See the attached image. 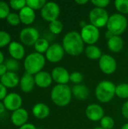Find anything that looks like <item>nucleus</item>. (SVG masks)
Instances as JSON below:
<instances>
[{
    "label": "nucleus",
    "instance_id": "1",
    "mask_svg": "<svg viewBox=\"0 0 128 129\" xmlns=\"http://www.w3.org/2000/svg\"><path fill=\"white\" fill-rule=\"evenodd\" d=\"M62 46L66 53L70 56L80 55L84 49V42L79 33L71 31L67 33L62 41Z\"/></svg>",
    "mask_w": 128,
    "mask_h": 129
},
{
    "label": "nucleus",
    "instance_id": "2",
    "mask_svg": "<svg viewBox=\"0 0 128 129\" xmlns=\"http://www.w3.org/2000/svg\"><path fill=\"white\" fill-rule=\"evenodd\" d=\"M72 97V88L67 85H56L51 91L52 102L58 107L67 106Z\"/></svg>",
    "mask_w": 128,
    "mask_h": 129
},
{
    "label": "nucleus",
    "instance_id": "3",
    "mask_svg": "<svg viewBox=\"0 0 128 129\" xmlns=\"http://www.w3.org/2000/svg\"><path fill=\"white\" fill-rule=\"evenodd\" d=\"M46 62L45 57L39 53L33 52L28 54L23 62V67L26 73L32 76L42 71Z\"/></svg>",
    "mask_w": 128,
    "mask_h": 129
},
{
    "label": "nucleus",
    "instance_id": "4",
    "mask_svg": "<svg viewBox=\"0 0 128 129\" xmlns=\"http://www.w3.org/2000/svg\"><path fill=\"white\" fill-rule=\"evenodd\" d=\"M115 85L108 80L100 82L95 88L96 98L101 103L110 102L115 96Z\"/></svg>",
    "mask_w": 128,
    "mask_h": 129
},
{
    "label": "nucleus",
    "instance_id": "5",
    "mask_svg": "<svg viewBox=\"0 0 128 129\" xmlns=\"http://www.w3.org/2000/svg\"><path fill=\"white\" fill-rule=\"evenodd\" d=\"M127 20L124 15L115 13L109 16L106 27L107 30L115 36H121L127 28Z\"/></svg>",
    "mask_w": 128,
    "mask_h": 129
},
{
    "label": "nucleus",
    "instance_id": "6",
    "mask_svg": "<svg viewBox=\"0 0 128 129\" xmlns=\"http://www.w3.org/2000/svg\"><path fill=\"white\" fill-rule=\"evenodd\" d=\"M88 18L90 20V23L99 29L106 26L109 15L106 9L94 8L91 10Z\"/></svg>",
    "mask_w": 128,
    "mask_h": 129
},
{
    "label": "nucleus",
    "instance_id": "7",
    "mask_svg": "<svg viewBox=\"0 0 128 129\" xmlns=\"http://www.w3.org/2000/svg\"><path fill=\"white\" fill-rule=\"evenodd\" d=\"M80 35L82 40L88 45H95L100 39V33L97 27L91 23H88L85 26L81 28Z\"/></svg>",
    "mask_w": 128,
    "mask_h": 129
},
{
    "label": "nucleus",
    "instance_id": "8",
    "mask_svg": "<svg viewBox=\"0 0 128 129\" xmlns=\"http://www.w3.org/2000/svg\"><path fill=\"white\" fill-rule=\"evenodd\" d=\"M60 14V8L59 5L54 2H47L44 7L41 9V17L51 23L54 20H58Z\"/></svg>",
    "mask_w": 128,
    "mask_h": 129
},
{
    "label": "nucleus",
    "instance_id": "9",
    "mask_svg": "<svg viewBox=\"0 0 128 129\" xmlns=\"http://www.w3.org/2000/svg\"><path fill=\"white\" fill-rule=\"evenodd\" d=\"M20 42L23 45L31 46L34 45L37 40L40 38L38 29L32 26H27L23 28L19 34Z\"/></svg>",
    "mask_w": 128,
    "mask_h": 129
},
{
    "label": "nucleus",
    "instance_id": "10",
    "mask_svg": "<svg viewBox=\"0 0 128 129\" xmlns=\"http://www.w3.org/2000/svg\"><path fill=\"white\" fill-rule=\"evenodd\" d=\"M65 51L62 45L54 43L50 45L49 48L45 53V58L51 63H56L62 60L64 57Z\"/></svg>",
    "mask_w": 128,
    "mask_h": 129
},
{
    "label": "nucleus",
    "instance_id": "11",
    "mask_svg": "<svg viewBox=\"0 0 128 129\" xmlns=\"http://www.w3.org/2000/svg\"><path fill=\"white\" fill-rule=\"evenodd\" d=\"M99 67L104 74L111 75L117 69V62L112 56L105 54L99 60Z\"/></svg>",
    "mask_w": 128,
    "mask_h": 129
},
{
    "label": "nucleus",
    "instance_id": "12",
    "mask_svg": "<svg viewBox=\"0 0 128 129\" xmlns=\"http://www.w3.org/2000/svg\"><path fill=\"white\" fill-rule=\"evenodd\" d=\"M3 104L6 110L14 112L21 108L23 104V99L19 94L15 92H11L7 94L5 98L3 100Z\"/></svg>",
    "mask_w": 128,
    "mask_h": 129
},
{
    "label": "nucleus",
    "instance_id": "13",
    "mask_svg": "<svg viewBox=\"0 0 128 129\" xmlns=\"http://www.w3.org/2000/svg\"><path fill=\"white\" fill-rule=\"evenodd\" d=\"M85 115L87 118L92 122L100 121L105 116L103 108L97 104H89L85 109Z\"/></svg>",
    "mask_w": 128,
    "mask_h": 129
},
{
    "label": "nucleus",
    "instance_id": "14",
    "mask_svg": "<svg viewBox=\"0 0 128 129\" xmlns=\"http://www.w3.org/2000/svg\"><path fill=\"white\" fill-rule=\"evenodd\" d=\"M51 77L57 85H67L69 82L70 73L63 67H56L51 71Z\"/></svg>",
    "mask_w": 128,
    "mask_h": 129
},
{
    "label": "nucleus",
    "instance_id": "15",
    "mask_svg": "<svg viewBox=\"0 0 128 129\" xmlns=\"http://www.w3.org/2000/svg\"><path fill=\"white\" fill-rule=\"evenodd\" d=\"M28 119H29V113L23 108H20L12 112L11 116V120L12 124L19 128L27 123Z\"/></svg>",
    "mask_w": 128,
    "mask_h": 129
},
{
    "label": "nucleus",
    "instance_id": "16",
    "mask_svg": "<svg viewBox=\"0 0 128 129\" xmlns=\"http://www.w3.org/2000/svg\"><path fill=\"white\" fill-rule=\"evenodd\" d=\"M8 53L11 58L20 60L24 57L26 51L22 43L14 41L11 42L8 45Z\"/></svg>",
    "mask_w": 128,
    "mask_h": 129
},
{
    "label": "nucleus",
    "instance_id": "17",
    "mask_svg": "<svg viewBox=\"0 0 128 129\" xmlns=\"http://www.w3.org/2000/svg\"><path fill=\"white\" fill-rule=\"evenodd\" d=\"M20 78L16 73L7 72L0 79V83H2L7 88H13L17 87L20 84Z\"/></svg>",
    "mask_w": 128,
    "mask_h": 129
},
{
    "label": "nucleus",
    "instance_id": "18",
    "mask_svg": "<svg viewBox=\"0 0 128 129\" xmlns=\"http://www.w3.org/2000/svg\"><path fill=\"white\" fill-rule=\"evenodd\" d=\"M35 85L41 88H48L53 82L51 75L47 71H41L34 76Z\"/></svg>",
    "mask_w": 128,
    "mask_h": 129
},
{
    "label": "nucleus",
    "instance_id": "19",
    "mask_svg": "<svg viewBox=\"0 0 128 129\" xmlns=\"http://www.w3.org/2000/svg\"><path fill=\"white\" fill-rule=\"evenodd\" d=\"M19 85L23 92L24 93L31 92L35 85L34 76L29 73H25L20 78Z\"/></svg>",
    "mask_w": 128,
    "mask_h": 129
},
{
    "label": "nucleus",
    "instance_id": "20",
    "mask_svg": "<svg viewBox=\"0 0 128 129\" xmlns=\"http://www.w3.org/2000/svg\"><path fill=\"white\" fill-rule=\"evenodd\" d=\"M18 14L20 19V22L24 25L28 26L32 24L35 19V11L28 6H26L23 9H21L19 11Z\"/></svg>",
    "mask_w": 128,
    "mask_h": 129
},
{
    "label": "nucleus",
    "instance_id": "21",
    "mask_svg": "<svg viewBox=\"0 0 128 129\" xmlns=\"http://www.w3.org/2000/svg\"><path fill=\"white\" fill-rule=\"evenodd\" d=\"M32 113L36 119H44L50 115V108L44 103H37L33 106Z\"/></svg>",
    "mask_w": 128,
    "mask_h": 129
},
{
    "label": "nucleus",
    "instance_id": "22",
    "mask_svg": "<svg viewBox=\"0 0 128 129\" xmlns=\"http://www.w3.org/2000/svg\"><path fill=\"white\" fill-rule=\"evenodd\" d=\"M72 96L81 101H84L88 98L89 94H90V91L89 88L82 84H78V85H75L72 88Z\"/></svg>",
    "mask_w": 128,
    "mask_h": 129
},
{
    "label": "nucleus",
    "instance_id": "23",
    "mask_svg": "<svg viewBox=\"0 0 128 129\" xmlns=\"http://www.w3.org/2000/svg\"><path fill=\"white\" fill-rule=\"evenodd\" d=\"M124 47V41L120 36H113L107 40V48L113 53L120 52Z\"/></svg>",
    "mask_w": 128,
    "mask_h": 129
},
{
    "label": "nucleus",
    "instance_id": "24",
    "mask_svg": "<svg viewBox=\"0 0 128 129\" xmlns=\"http://www.w3.org/2000/svg\"><path fill=\"white\" fill-rule=\"evenodd\" d=\"M85 55L91 60H100L103 54L101 49L98 46L92 45H88L85 48Z\"/></svg>",
    "mask_w": 128,
    "mask_h": 129
},
{
    "label": "nucleus",
    "instance_id": "25",
    "mask_svg": "<svg viewBox=\"0 0 128 129\" xmlns=\"http://www.w3.org/2000/svg\"><path fill=\"white\" fill-rule=\"evenodd\" d=\"M50 45H51L49 44L48 40H47L45 38H39L35 43L34 48L35 50V52L43 54V53H46Z\"/></svg>",
    "mask_w": 128,
    "mask_h": 129
},
{
    "label": "nucleus",
    "instance_id": "26",
    "mask_svg": "<svg viewBox=\"0 0 128 129\" xmlns=\"http://www.w3.org/2000/svg\"><path fill=\"white\" fill-rule=\"evenodd\" d=\"M115 95L121 99H128V83H120L116 85Z\"/></svg>",
    "mask_w": 128,
    "mask_h": 129
},
{
    "label": "nucleus",
    "instance_id": "27",
    "mask_svg": "<svg viewBox=\"0 0 128 129\" xmlns=\"http://www.w3.org/2000/svg\"><path fill=\"white\" fill-rule=\"evenodd\" d=\"M115 8L121 14H128V0H116L114 2Z\"/></svg>",
    "mask_w": 128,
    "mask_h": 129
},
{
    "label": "nucleus",
    "instance_id": "28",
    "mask_svg": "<svg viewBox=\"0 0 128 129\" xmlns=\"http://www.w3.org/2000/svg\"><path fill=\"white\" fill-rule=\"evenodd\" d=\"M49 30L51 33L54 35H58L60 34L63 29V25L62 22L59 20H54L51 23H49Z\"/></svg>",
    "mask_w": 128,
    "mask_h": 129
},
{
    "label": "nucleus",
    "instance_id": "29",
    "mask_svg": "<svg viewBox=\"0 0 128 129\" xmlns=\"http://www.w3.org/2000/svg\"><path fill=\"white\" fill-rule=\"evenodd\" d=\"M100 122V127L103 129H112L115 126V120L109 116H104Z\"/></svg>",
    "mask_w": 128,
    "mask_h": 129
},
{
    "label": "nucleus",
    "instance_id": "30",
    "mask_svg": "<svg viewBox=\"0 0 128 129\" xmlns=\"http://www.w3.org/2000/svg\"><path fill=\"white\" fill-rule=\"evenodd\" d=\"M5 65L8 70V72H14L15 73L20 68V63L18 60L13 59V58H9L5 62Z\"/></svg>",
    "mask_w": 128,
    "mask_h": 129
},
{
    "label": "nucleus",
    "instance_id": "31",
    "mask_svg": "<svg viewBox=\"0 0 128 129\" xmlns=\"http://www.w3.org/2000/svg\"><path fill=\"white\" fill-rule=\"evenodd\" d=\"M47 3L45 0H26V6L32 10H41Z\"/></svg>",
    "mask_w": 128,
    "mask_h": 129
},
{
    "label": "nucleus",
    "instance_id": "32",
    "mask_svg": "<svg viewBox=\"0 0 128 129\" xmlns=\"http://www.w3.org/2000/svg\"><path fill=\"white\" fill-rule=\"evenodd\" d=\"M11 35L4 30H0V48H3L6 45H9L11 42Z\"/></svg>",
    "mask_w": 128,
    "mask_h": 129
},
{
    "label": "nucleus",
    "instance_id": "33",
    "mask_svg": "<svg viewBox=\"0 0 128 129\" xmlns=\"http://www.w3.org/2000/svg\"><path fill=\"white\" fill-rule=\"evenodd\" d=\"M10 13L9 5L5 2L0 1V20L6 19Z\"/></svg>",
    "mask_w": 128,
    "mask_h": 129
},
{
    "label": "nucleus",
    "instance_id": "34",
    "mask_svg": "<svg viewBox=\"0 0 128 129\" xmlns=\"http://www.w3.org/2000/svg\"><path fill=\"white\" fill-rule=\"evenodd\" d=\"M9 6L15 10V11H20L24 7L26 6V0H11L9 2Z\"/></svg>",
    "mask_w": 128,
    "mask_h": 129
},
{
    "label": "nucleus",
    "instance_id": "35",
    "mask_svg": "<svg viewBox=\"0 0 128 129\" xmlns=\"http://www.w3.org/2000/svg\"><path fill=\"white\" fill-rule=\"evenodd\" d=\"M6 20L8 23L11 26H17L20 24V23H21L19 14L14 12H11L7 17Z\"/></svg>",
    "mask_w": 128,
    "mask_h": 129
},
{
    "label": "nucleus",
    "instance_id": "36",
    "mask_svg": "<svg viewBox=\"0 0 128 129\" xmlns=\"http://www.w3.org/2000/svg\"><path fill=\"white\" fill-rule=\"evenodd\" d=\"M83 79H84V76L81 74V73L78 72V71L72 72V73H70V76H69V82H71L72 83L75 85L81 84V82L83 81Z\"/></svg>",
    "mask_w": 128,
    "mask_h": 129
},
{
    "label": "nucleus",
    "instance_id": "37",
    "mask_svg": "<svg viewBox=\"0 0 128 129\" xmlns=\"http://www.w3.org/2000/svg\"><path fill=\"white\" fill-rule=\"evenodd\" d=\"M91 3L95 6V8L105 9V8H106L109 5L110 1L109 0H92Z\"/></svg>",
    "mask_w": 128,
    "mask_h": 129
},
{
    "label": "nucleus",
    "instance_id": "38",
    "mask_svg": "<svg viewBox=\"0 0 128 129\" xmlns=\"http://www.w3.org/2000/svg\"><path fill=\"white\" fill-rule=\"evenodd\" d=\"M121 114L126 119H128V101L124 102L121 107Z\"/></svg>",
    "mask_w": 128,
    "mask_h": 129
},
{
    "label": "nucleus",
    "instance_id": "39",
    "mask_svg": "<svg viewBox=\"0 0 128 129\" xmlns=\"http://www.w3.org/2000/svg\"><path fill=\"white\" fill-rule=\"evenodd\" d=\"M7 94V88L5 87L2 83H0V101H3Z\"/></svg>",
    "mask_w": 128,
    "mask_h": 129
},
{
    "label": "nucleus",
    "instance_id": "40",
    "mask_svg": "<svg viewBox=\"0 0 128 129\" xmlns=\"http://www.w3.org/2000/svg\"><path fill=\"white\" fill-rule=\"evenodd\" d=\"M19 129H37L36 127L32 123H26L25 125L20 127Z\"/></svg>",
    "mask_w": 128,
    "mask_h": 129
},
{
    "label": "nucleus",
    "instance_id": "41",
    "mask_svg": "<svg viewBox=\"0 0 128 129\" xmlns=\"http://www.w3.org/2000/svg\"><path fill=\"white\" fill-rule=\"evenodd\" d=\"M7 72H8V70H7L5 63L0 64V77H2V76H4Z\"/></svg>",
    "mask_w": 128,
    "mask_h": 129
},
{
    "label": "nucleus",
    "instance_id": "42",
    "mask_svg": "<svg viewBox=\"0 0 128 129\" xmlns=\"http://www.w3.org/2000/svg\"><path fill=\"white\" fill-rule=\"evenodd\" d=\"M88 2V0H75V3L79 5H85Z\"/></svg>",
    "mask_w": 128,
    "mask_h": 129
},
{
    "label": "nucleus",
    "instance_id": "43",
    "mask_svg": "<svg viewBox=\"0 0 128 129\" xmlns=\"http://www.w3.org/2000/svg\"><path fill=\"white\" fill-rule=\"evenodd\" d=\"M5 110H6V109H5V105H4V104H3V102L0 101V114L3 113L5 112Z\"/></svg>",
    "mask_w": 128,
    "mask_h": 129
},
{
    "label": "nucleus",
    "instance_id": "44",
    "mask_svg": "<svg viewBox=\"0 0 128 129\" xmlns=\"http://www.w3.org/2000/svg\"><path fill=\"white\" fill-rule=\"evenodd\" d=\"M113 36H115L112 33H111L110 31H109V30H107L106 31V38L107 39V40L109 39H110V38H112Z\"/></svg>",
    "mask_w": 128,
    "mask_h": 129
},
{
    "label": "nucleus",
    "instance_id": "45",
    "mask_svg": "<svg viewBox=\"0 0 128 129\" xmlns=\"http://www.w3.org/2000/svg\"><path fill=\"white\" fill-rule=\"evenodd\" d=\"M5 60V57H4V54L3 53L0 51V64H2L3 62Z\"/></svg>",
    "mask_w": 128,
    "mask_h": 129
},
{
    "label": "nucleus",
    "instance_id": "46",
    "mask_svg": "<svg viewBox=\"0 0 128 129\" xmlns=\"http://www.w3.org/2000/svg\"><path fill=\"white\" fill-rule=\"evenodd\" d=\"M121 129H128V122L127 123H125L122 125L121 128Z\"/></svg>",
    "mask_w": 128,
    "mask_h": 129
},
{
    "label": "nucleus",
    "instance_id": "47",
    "mask_svg": "<svg viewBox=\"0 0 128 129\" xmlns=\"http://www.w3.org/2000/svg\"><path fill=\"white\" fill-rule=\"evenodd\" d=\"M94 129H103V128H101V127H97V128H95Z\"/></svg>",
    "mask_w": 128,
    "mask_h": 129
},
{
    "label": "nucleus",
    "instance_id": "48",
    "mask_svg": "<svg viewBox=\"0 0 128 129\" xmlns=\"http://www.w3.org/2000/svg\"><path fill=\"white\" fill-rule=\"evenodd\" d=\"M127 55H128V51H127Z\"/></svg>",
    "mask_w": 128,
    "mask_h": 129
}]
</instances>
